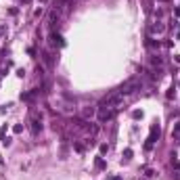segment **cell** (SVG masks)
Listing matches in <instances>:
<instances>
[{
    "label": "cell",
    "mask_w": 180,
    "mask_h": 180,
    "mask_svg": "<svg viewBox=\"0 0 180 180\" xmlns=\"http://www.w3.org/2000/svg\"><path fill=\"white\" fill-rule=\"evenodd\" d=\"M122 101H124V94H120V92H113V94L105 96L103 101H101V107H111V109H117V107L122 105Z\"/></svg>",
    "instance_id": "obj_1"
},
{
    "label": "cell",
    "mask_w": 180,
    "mask_h": 180,
    "mask_svg": "<svg viewBox=\"0 0 180 180\" xmlns=\"http://www.w3.org/2000/svg\"><path fill=\"white\" fill-rule=\"evenodd\" d=\"M138 88H140V78H130L128 82H124V84L120 86L117 92L126 96V94H130V92H134V90H138Z\"/></svg>",
    "instance_id": "obj_2"
},
{
    "label": "cell",
    "mask_w": 180,
    "mask_h": 180,
    "mask_svg": "<svg viewBox=\"0 0 180 180\" xmlns=\"http://www.w3.org/2000/svg\"><path fill=\"white\" fill-rule=\"evenodd\" d=\"M159 134H161L159 124H153V126H151V130H149V138H147V142H145V149H147V151H151V149H153V145H155L157 138H159Z\"/></svg>",
    "instance_id": "obj_3"
},
{
    "label": "cell",
    "mask_w": 180,
    "mask_h": 180,
    "mask_svg": "<svg viewBox=\"0 0 180 180\" xmlns=\"http://www.w3.org/2000/svg\"><path fill=\"white\" fill-rule=\"evenodd\" d=\"M96 115H98V122H109L115 115V109H111V107H101V109L96 111Z\"/></svg>",
    "instance_id": "obj_4"
},
{
    "label": "cell",
    "mask_w": 180,
    "mask_h": 180,
    "mask_svg": "<svg viewBox=\"0 0 180 180\" xmlns=\"http://www.w3.org/2000/svg\"><path fill=\"white\" fill-rule=\"evenodd\" d=\"M30 124H32V134H38V132L42 130V117H40L38 113H32Z\"/></svg>",
    "instance_id": "obj_5"
},
{
    "label": "cell",
    "mask_w": 180,
    "mask_h": 180,
    "mask_svg": "<svg viewBox=\"0 0 180 180\" xmlns=\"http://www.w3.org/2000/svg\"><path fill=\"white\" fill-rule=\"evenodd\" d=\"M48 40H50V46H57V48H63V46H65V40H63V36L57 34V32H52Z\"/></svg>",
    "instance_id": "obj_6"
},
{
    "label": "cell",
    "mask_w": 180,
    "mask_h": 180,
    "mask_svg": "<svg viewBox=\"0 0 180 180\" xmlns=\"http://www.w3.org/2000/svg\"><path fill=\"white\" fill-rule=\"evenodd\" d=\"M94 113H96V109H94V107H84V109H82V120H90V117H94Z\"/></svg>",
    "instance_id": "obj_7"
},
{
    "label": "cell",
    "mask_w": 180,
    "mask_h": 180,
    "mask_svg": "<svg viewBox=\"0 0 180 180\" xmlns=\"http://www.w3.org/2000/svg\"><path fill=\"white\" fill-rule=\"evenodd\" d=\"M166 32V25L164 23H155V25H151V34H164Z\"/></svg>",
    "instance_id": "obj_8"
},
{
    "label": "cell",
    "mask_w": 180,
    "mask_h": 180,
    "mask_svg": "<svg viewBox=\"0 0 180 180\" xmlns=\"http://www.w3.org/2000/svg\"><path fill=\"white\" fill-rule=\"evenodd\" d=\"M151 65H153V69L161 67V65H164V59H161V57H151Z\"/></svg>",
    "instance_id": "obj_9"
},
{
    "label": "cell",
    "mask_w": 180,
    "mask_h": 180,
    "mask_svg": "<svg viewBox=\"0 0 180 180\" xmlns=\"http://www.w3.org/2000/svg\"><path fill=\"white\" fill-rule=\"evenodd\" d=\"M44 63H46L48 67H52V65H55V59H52V55H50V52H44Z\"/></svg>",
    "instance_id": "obj_10"
},
{
    "label": "cell",
    "mask_w": 180,
    "mask_h": 180,
    "mask_svg": "<svg viewBox=\"0 0 180 180\" xmlns=\"http://www.w3.org/2000/svg\"><path fill=\"white\" fill-rule=\"evenodd\" d=\"M172 136L176 138V142L180 145V124H176V126H174V130H172Z\"/></svg>",
    "instance_id": "obj_11"
},
{
    "label": "cell",
    "mask_w": 180,
    "mask_h": 180,
    "mask_svg": "<svg viewBox=\"0 0 180 180\" xmlns=\"http://www.w3.org/2000/svg\"><path fill=\"white\" fill-rule=\"evenodd\" d=\"M48 21H50V25H55V21H59V11H52V13H50V19H48Z\"/></svg>",
    "instance_id": "obj_12"
},
{
    "label": "cell",
    "mask_w": 180,
    "mask_h": 180,
    "mask_svg": "<svg viewBox=\"0 0 180 180\" xmlns=\"http://www.w3.org/2000/svg\"><path fill=\"white\" fill-rule=\"evenodd\" d=\"M147 46H149V48H157V46H159V42H157V40H153V38H147Z\"/></svg>",
    "instance_id": "obj_13"
},
{
    "label": "cell",
    "mask_w": 180,
    "mask_h": 180,
    "mask_svg": "<svg viewBox=\"0 0 180 180\" xmlns=\"http://www.w3.org/2000/svg\"><path fill=\"white\" fill-rule=\"evenodd\" d=\"M170 164H172V168H174V170H178V168H180V159H178L176 155H172V161H170Z\"/></svg>",
    "instance_id": "obj_14"
},
{
    "label": "cell",
    "mask_w": 180,
    "mask_h": 180,
    "mask_svg": "<svg viewBox=\"0 0 180 180\" xmlns=\"http://www.w3.org/2000/svg\"><path fill=\"white\" fill-rule=\"evenodd\" d=\"M96 168H98V170H103V168H105V161H103L101 157H96Z\"/></svg>",
    "instance_id": "obj_15"
},
{
    "label": "cell",
    "mask_w": 180,
    "mask_h": 180,
    "mask_svg": "<svg viewBox=\"0 0 180 180\" xmlns=\"http://www.w3.org/2000/svg\"><path fill=\"white\" fill-rule=\"evenodd\" d=\"M124 157L130 159V157H132V149H124Z\"/></svg>",
    "instance_id": "obj_16"
},
{
    "label": "cell",
    "mask_w": 180,
    "mask_h": 180,
    "mask_svg": "<svg viewBox=\"0 0 180 180\" xmlns=\"http://www.w3.org/2000/svg\"><path fill=\"white\" fill-rule=\"evenodd\" d=\"M13 132H15V134H19V132H23V126H19V124H17L15 128H13Z\"/></svg>",
    "instance_id": "obj_17"
},
{
    "label": "cell",
    "mask_w": 180,
    "mask_h": 180,
    "mask_svg": "<svg viewBox=\"0 0 180 180\" xmlns=\"http://www.w3.org/2000/svg\"><path fill=\"white\" fill-rule=\"evenodd\" d=\"M166 98H174V88H170L168 92H166Z\"/></svg>",
    "instance_id": "obj_18"
},
{
    "label": "cell",
    "mask_w": 180,
    "mask_h": 180,
    "mask_svg": "<svg viewBox=\"0 0 180 180\" xmlns=\"http://www.w3.org/2000/svg\"><path fill=\"white\" fill-rule=\"evenodd\" d=\"M132 117H134V120H138V117H142V113H140V111H134V113H132Z\"/></svg>",
    "instance_id": "obj_19"
},
{
    "label": "cell",
    "mask_w": 180,
    "mask_h": 180,
    "mask_svg": "<svg viewBox=\"0 0 180 180\" xmlns=\"http://www.w3.org/2000/svg\"><path fill=\"white\" fill-rule=\"evenodd\" d=\"M76 151H78V153H82V151H84V145H80V142H78V145H76Z\"/></svg>",
    "instance_id": "obj_20"
},
{
    "label": "cell",
    "mask_w": 180,
    "mask_h": 180,
    "mask_svg": "<svg viewBox=\"0 0 180 180\" xmlns=\"http://www.w3.org/2000/svg\"><path fill=\"white\" fill-rule=\"evenodd\" d=\"M23 2H32V0H23Z\"/></svg>",
    "instance_id": "obj_21"
},
{
    "label": "cell",
    "mask_w": 180,
    "mask_h": 180,
    "mask_svg": "<svg viewBox=\"0 0 180 180\" xmlns=\"http://www.w3.org/2000/svg\"><path fill=\"white\" fill-rule=\"evenodd\" d=\"M161 2H168V0H161Z\"/></svg>",
    "instance_id": "obj_22"
},
{
    "label": "cell",
    "mask_w": 180,
    "mask_h": 180,
    "mask_svg": "<svg viewBox=\"0 0 180 180\" xmlns=\"http://www.w3.org/2000/svg\"><path fill=\"white\" fill-rule=\"evenodd\" d=\"M0 30H2V25H0Z\"/></svg>",
    "instance_id": "obj_23"
},
{
    "label": "cell",
    "mask_w": 180,
    "mask_h": 180,
    "mask_svg": "<svg viewBox=\"0 0 180 180\" xmlns=\"http://www.w3.org/2000/svg\"><path fill=\"white\" fill-rule=\"evenodd\" d=\"M71 2H74V0H71Z\"/></svg>",
    "instance_id": "obj_24"
}]
</instances>
